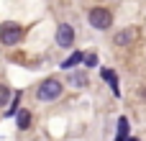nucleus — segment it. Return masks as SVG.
Masks as SVG:
<instances>
[{
  "label": "nucleus",
  "instance_id": "obj_9",
  "mask_svg": "<svg viewBox=\"0 0 146 141\" xmlns=\"http://www.w3.org/2000/svg\"><path fill=\"white\" fill-rule=\"evenodd\" d=\"M72 82H74L77 87H85V85H87V74H85V72H74V74H72Z\"/></svg>",
  "mask_w": 146,
  "mask_h": 141
},
{
  "label": "nucleus",
  "instance_id": "obj_5",
  "mask_svg": "<svg viewBox=\"0 0 146 141\" xmlns=\"http://www.w3.org/2000/svg\"><path fill=\"white\" fill-rule=\"evenodd\" d=\"M56 44H59L62 49H69V46L74 44V28H72L69 23H62V26L56 28Z\"/></svg>",
  "mask_w": 146,
  "mask_h": 141
},
{
  "label": "nucleus",
  "instance_id": "obj_11",
  "mask_svg": "<svg viewBox=\"0 0 146 141\" xmlns=\"http://www.w3.org/2000/svg\"><path fill=\"white\" fill-rule=\"evenodd\" d=\"M85 64H87V67H95V64H98V57H95V54H87V57H85Z\"/></svg>",
  "mask_w": 146,
  "mask_h": 141
},
{
  "label": "nucleus",
  "instance_id": "obj_7",
  "mask_svg": "<svg viewBox=\"0 0 146 141\" xmlns=\"http://www.w3.org/2000/svg\"><path fill=\"white\" fill-rule=\"evenodd\" d=\"M15 121H18V128L26 131V128L31 126V113H28V110H21V113H15Z\"/></svg>",
  "mask_w": 146,
  "mask_h": 141
},
{
  "label": "nucleus",
  "instance_id": "obj_8",
  "mask_svg": "<svg viewBox=\"0 0 146 141\" xmlns=\"http://www.w3.org/2000/svg\"><path fill=\"white\" fill-rule=\"evenodd\" d=\"M80 62H82V54H80V51H74L69 59H64V62H62V69H69V67H74V64H80Z\"/></svg>",
  "mask_w": 146,
  "mask_h": 141
},
{
  "label": "nucleus",
  "instance_id": "obj_4",
  "mask_svg": "<svg viewBox=\"0 0 146 141\" xmlns=\"http://www.w3.org/2000/svg\"><path fill=\"white\" fill-rule=\"evenodd\" d=\"M136 41H139V28H136V26L123 28V31H118V33L113 36V44H115V46H131V44H136Z\"/></svg>",
  "mask_w": 146,
  "mask_h": 141
},
{
  "label": "nucleus",
  "instance_id": "obj_3",
  "mask_svg": "<svg viewBox=\"0 0 146 141\" xmlns=\"http://www.w3.org/2000/svg\"><path fill=\"white\" fill-rule=\"evenodd\" d=\"M21 36H23V28H21L18 23L8 21V23H3V26H0V41H3L5 46L18 44V41H21Z\"/></svg>",
  "mask_w": 146,
  "mask_h": 141
},
{
  "label": "nucleus",
  "instance_id": "obj_2",
  "mask_svg": "<svg viewBox=\"0 0 146 141\" xmlns=\"http://www.w3.org/2000/svg\"><path fill=\"white\" fill-rule=\"evenodd\" d=\"M87 21H90V26H92V28H98V31H105V28H110V26H113V13H110L108 8L98 5V8H92V10H90Z\"/></svg>",
  "mask_w": 146,
  "mask_h": 141
},
{
  "label": "nucleus",
  "instance_id": "obj_6",
  "mask_svg": "<svg viewBox=\"0 0 146 141\" xmlns=\"http://www.w3.org/2000/svg\"><path fill=\"white\" fill-rule=\"evenodd\" d=\"M100 77L110 85V90H113V95H121V90H118V80H115V72L113 69H108V67H103L100 69Z\"/></svg>",
  "mask_w": 146,
  "mask_h": 141
},
{
  "label": "nucleus",
  "instance_id": "obj_10",
  "mask_svg": "<svg viewBox=\"0 0 146 141\" xmlns=\"http://www.w3.org/2000/svg\"><path fill=\"white\" fill-rule=\"evenodd\" d=\"M8 98H10V90H8L5 85H0V105H5V103H8Z\"/></svg>",
  "mask_w": 146,
  "mask_h": 141
},
{
  "label": "nucleus",
  "instance_id": "obj_1",
  "mask_svg": "<svg viewBox=\"0 0 146 141\" xmlns=\"http://www.w3.org/2000/svg\"><path fill=\"white\" fill-rule=\"evenodd\" d=\"M59 95H62V82L54 80V77L44 80V82L36 87V100H41V103H51V100H56Z\"/></svg>",
  "mask_w": 146,
  "mask_h": 141
}]
</instances>
